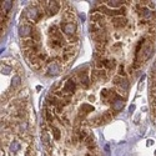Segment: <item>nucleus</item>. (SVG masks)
Segmentation results:
<instances>
[{
	"instance_id": "obj_23",
	"label": "nucleus",
	"mask_w": 156,
	"mask_h": 156,
	"mask_svg": "<svg viewBox=\"0 0 156 156\" xmlns=\"http://www.w3.org/2000/svg\"><path fill=\"white\" fill-rule=\"evenodd\" d=\"M110 96V93H109V90H106V89H104L102 91H101V98H104V99H106V98H109Z\"/></svg>"
},
{
	"instance_id": "obj_7",
	"label": "nucleus",
	"mask_w": 156,
	"mask_h": 156,
	"mask_svg": "<svg viewBox=\"0 0 156 156\" xmlns=\"http://www.w3.org/2000/svg\"><path fill=\"white\" fill-rule=\"evenodd\" d=\"M91 21H93V24H98L100 28L105 27V19H104V15L99 14V12L91 15Z\"/></svg>"
},
{
	"instance_id": "obj_17",
	"label": "nucleus",
	"mask_w": 156,
	"mask_h": 156,
	"mask_svg": "<svg viewBox=\"0 0 156 156\" xmlns=\"http://www.w3.org/2000/svg\"><path fill=\"white\" fill-rule=\"evenodd\" d=\"M53 135H54V139H55V140H59L60 136H61V135H60V130H59L56 126H54V125H53Z\"/></svg>"
},
{
	"instance_id": "obj_2",
	"label": "nucleus",
	"mask_w": 156,
	"mask_h": 156,
	"mask_svg": "<svg viewBox=\"0 0 156 156\" xmlns=\"http://www.w3.org/2000/svg\"><path fill=\"white\" fill-rule=\"evenodd\" d=\"M43 15H44V14L39 11L36 6H30V8L28 9V11H27V16H28V19H29L30 21H33V23L39 21V20L43 18Z\"/></svg>"
},
{
	"instance_id": "obj_4",
	"label": "nucleus",
	"mask_w": 156,
	"mask_h": 156,
	"mask_svg": "<svg viewBox=\"0 0 156 156\" xmlns=\"http://www.w3.org/2000/svg\"><path fill=\"white\" fill-rule=\"evenodd\" d=\"M141 53V61H146L149 60V58L151 56V53H152V43H147V44H144V46H142V51H140Z\"/></svg>"
},
{
	"instance_id": "obj_26",
	"label": "nucleus",
	"mask_w": 156,
	"mask_h": 156,
	"mask_svg": "<svg viewBox=\"0 0 156 156\" xmlns=\"http://www.w3.org/2000/svg\"><path fill=\"white\" fill-rule=\"evenodd\" d=\"M111 118H112V116H111L110 111H106L105 114H104V119H105L106 121H110V120H111Z\"/></svg>"
},
{
	"instance_id": "obj_22",
	"label": "nucleus",
	"mask_w": 156,
	"mask_h": 156,
	"mask_svg": "<svg viewBox=\"0 0 156 156\" xmlns=\"http://www.w3.org/2000/svg\"><path fill=\"white\" fill-rule=\"evenodd\" d=\"M77 40H79V37H77L76 35H74V36H69V43H70V44H76Z\"/></svg>"
},
{
	"instance_id": "obj_25",
	"label": "nucleus",
	"mask_w": 156,
	"mask_h": 156,
	"mask_svg": "<svg viewBox=\"0 0 156 156\" xmlns=\"http://www.w3.org/2000/svg\"><path fill=\"white\" fill-rule=\"evenodd\" d=\"M19 149H20V145L18 144V142H14V144L11 145V151H12V152H15V151L19 150Z\"/></svg>"
},
{
	"instance_id": "obj_21",
	"label": "nucleus",
	"mask_w": 156,
	"mask_h": 156,
	"mask_svg": "<svg viewBox=\"0 0 156 156\" xmlns=\"http://www.w3.org/2000/svg\"><path fill=\"white\" fill-rule=\"evenodd\" d=\"M37 58H39V60H40L41 62H44V61L48 59V55H46L45 53H39V54H37Z\"/></svg>"
},
{
	"instance_id": "obj_28",
	"label": "nucleus",
	"mask_w": 156,
	"mask_h": 156,
	"mask_svg": "<svg viewBox=\"0 0 156 156\" xmlns=\"http://www.w3.org/2000/svg\"><path fill=\"white\" fill-rule=\"evenodd\" d=\"M19 81H20V77H19V76H15V77H14V81H12V83H14V86H18V85L20 84Z\"/></svg>"
},
{
	"instance_id": "obj_8",
	"label": "nucleus",
	"mask_w": 156,
	"mask_h": 156,
	"mask_svg": "<svg viewBox=\"0 0 156 156\" xmlns=\"http://www.w3.org/2000/svg\"><path fill=\"white\" fill-rule=\"evenodd\" d=\"M60 9V2H49L48 4V10L50 15H55Z\"/></svg>"
},
{
	"instance_id": "obj_24",
	"label": "nucleus",
	"mask_w": 156,
	"mask_h": 156,
	"mask_svg": "<svg viewBox=\"0 0 156 156\" xmlns=\"http://www.w3.org/2000/svg\"><path fill=\"white\" fill-rule=\"evenodd\" d=\"M31 37L34 39V40L36 41V40H39V39H40V33H39L37 30H35L34 33H33V35H31Z\"/></svg>"
},
{
	"instance_id": "obj_9",
	"label": "nucleus",
	"mask_w": 156,
	"mask_h": 156,
	"mask_svg": "<svg viewBox=\"0 0 156 156\" xmlns=\"http://www.w3.org/2000/svg\"><path fill=\"white\" fill-rule=\"evenodd\" d=\"M112 25H114V27L115 28H124L125 27V25H126V19L125 18H122V16H116V18H112Z\"/></svg>"
},
{
	"instance_id": "obj_15",
	"label": "nucleus",
	"mask_w": 156,
	"mask_h": 156,
	"mask_svg": "<svg viewBox=\"0 0 156 156\" xmlns=\"http://www.w3.org/2000/svg\"><path fill=\"white\" fill-rule=\"evenodd\" d=\"M41 140L45 145H49L50 144V139H49V135H48V131H43L41 133Z\"/></svg>"
},
{
	"instance_id": "obj_14",
	"label": "nucleus",
	"mask_w": 156,
	"mask_h": 156,
	"mask_svg": "<svg viewBox=\"0 0 156 156\" xmlns=\"http://www.w3.org/2000/svg\"><path fill=\"white\" fill-rule=\"evenodd\" d=\"M105 122H106V120L104 119V116H98V118H95L94 120H91V124L95 126H99V125L105 124Z\"/></svg>"
},
{
	"instance_id": "obj_18",
	"label": "nucleus",
	"mask_w": 156,
	"mask_h": 156,
	"mask_svg": "<svg viewBox=\"0 0 156 156\" xmlns=\"http://www.w3.org/2000/svg\"><path fill=\"white\" fill-rule=\"evenodd\" d=\"M45 118H46L48 122H53V120H54L53 112H51V111H49V110H46V111H45Z\"/></svg>"
},
{
	"instance_id": "obj_13",
	"label": "nucleus",
	"mask_w": 156,
	"mask_h": 156,
	"mask_svg": "<svg viewBox=\"0 0 156 156\" xmlns=\"http://www.w3.org/2000/svg\"><path fill=\"white\" fill-rule=\"evenodd\" d=\"M124 2H120V0H114V2H106V6L108 8H120Z\"/></svg>"
},
{
	"instance_id": "obj_6",
	"label": "nucleus",
	"mask_w": 156,
	"mask_h": 156,
	"mask_svg": "<svg viewBox=\"0 0 156 156\" xmlns=\"http://www.w3.org/2000/svg\"><path fill=\"white\" fill-rule=\"evenodd\" d=\"M61 71V66L60 64L54 61V62H50L49 66H48V73H50L51 75H58L59 73Z\"/></svg>"
},
{
	"instance_id": "obj_27",
	"label": "nucleus",
	"mask_w": 156,
	"mask_h": 156,
	"mask_svg": "<svg viewBox=\"0 0 156 156\" xmlns=\"http://www.w3.org/2000/svg\"><path fill=\"white\" fill-rule=\"evenodd\" d=\"M118 73H119V76H124V75H125V71H124V65H120Z\"/></svg>"
},
{
	"instance_id": "obj_3",
	"label": "nucleus",
	"mask_w": 156,
	"mask_h": 156,
	"mask_svg": "<svg viewBox=\"0 0 156 156\" xmlns=\"http://www.w3.org/2000/svg\"><path fill=\"white\" fill-rule=\"evenodd\" d=\"M108 79V73L102 69H98V70H94L93 74H91V81L95 83V81H105Z\"/></svg>"
},
{
	"instance_id": "obj_5",
	"label": "nucleus",
	"mask_w": 156,
	"mask_h": 156,
	"mask_svg": "<svg viewBox=\"0 0 156 156\" xmlns=\"http://www.w3.org/2000/svg\"><path fill=\"white\" fill-rule=\"evenodd\" d=\"M19 33H20V36H23V37H25V39H29V36L33 35L34 30H33V27H31V25L24 24L23 27H20Z\"/></svg>"
},
{
	"instance_id": "obj_1",
	"label": "nucleus",
	"mask_w": 156,
	"mask_h": 156,
	"mask_svg": "<svg viewBox=\"0 0 156 156\" xmlns=\"http://www.w3.org/2000/svg\"><path fill=\"white\" fill-rule=\"evenodd\" d=\"M61 30L64 34H66L68 36H74L76 35V24L74 21H65L61 23Z\"/></svg>"
},
{
	"instance_id": "obj_12",
	"label": "nucleus",
	"mask_w": 156,
	"mask_h": 156,
	"mask_svg": "<svg viewBox=\"0 0 156 156\" xmlns=\"http://www.w3.org/2000/svg\"><path fill=\"white\" fill-rule=\"evenodd\" d=\"M85 146L91 151L94 147H95V140H94V137L93 136H87L86 137V140H85Z\"/></svg>"
},
{
	"instance_id": "obj_11",
	"label": "nucleus",
	"mask_w": 156,
	"mask_h": 156,
	"mask_svg": "<svg viewBox=\"0 0 156 156\" xmlns=\"http://www.w3.org/2000/svg\"><path fill=\"white\" fill-rule=\"evenodd\" d=\"M21 45H23V48L27 50V49H29V48H33L34 45H36V43H35V40L33 37H29V39H24V40L21 41Z\"/></svg>"
},
{
	"instance_id": "obj_20",
	"label": "nucleus",
	"mask_w": 156,
	"mask_h": 156,
	"mask_svg": "<svg viewBox=\"0 0 156 156\" xmlns=\"http://www.w3.org/2000/svg\"><path fill=\"white\" fill-rule=\"evenodd\" d=\"M11 6H12V3L11 2H5L4 4H3V8H4V11H5V14H6V12L11 9Z\"/></svg>"
},
{
	"instance_id": "obj_10",
	"label": "nucleus",
	"mask_w": 156,
	"mask_h": 156,
	"mask_svg": "<svg viewBox=\"0 0 156 156\" xmlns=\"http://www.w3.org/2000/svg\"><path fill=\"white\" fill-rule=\"evenodd\" d=\"M49 44H50V46L53 48V49H60V48H62V46H64L65 41H64V40H60V39L51 37L50 40H49Z\"/></svg>"
},
{
	"instance_id": "obj_19",
	"label": "nucleus",
	"mask_w": 156,
	"mask_h": 156,
	"mask_svg": "<svg viewBox=\"0 0 156 156\" xmlns=\"http://www.w3.org/2000/svg\"><path fill=\"white\" fill-rule=\"evenodd\" d=\"M83 110H85V111H86V114H87V112H90L91 110H94V108H93V106H90V105H87V104H83V106H81L80 111L83 112Z\"/></svg>"
},
{
	"instance_id": "obj_16",
	"label": "nucleus",
	"mask_w": 156,
	"mask_h": 156,
	"mask_svg": "<svg viewBox=\"0 0 156 156\" xmlns=\"http://www.w3.org/2000/svg\"><path fill=\"white\" fill-rule=\"evenodd\" d=\"M81 86H83L84 89H87V87L90 86V81H89V79H87L86 75H84L83 79H81Z\"/></svg>"
},
{
	"instance_id": "obj_29",
	"label": "nucleus",
	"mask_w": 156,
	"mask_h": 156,
	"mask_svg": "<svg viewBox=\"0 0 156 156\" xmlns=\"http://www.w3.org/2000/svg\"><path fill=\"white\" fill-rule=\"evenodd\" d=\"M94 99H95L94 96H90V98H89V100H90V101H94Z\"/></svg>"
}]
</instances>
